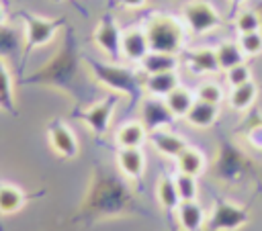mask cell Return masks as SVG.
Masks as SVG:
<instances>
[{"instance_id": "obj_5", "label": "cell", "mask_w": 262, "mask_h": 231, "mask_svg": "<svg viewBox=\"0 0 262 231\" xmlns=\"http://www.w3.org/2000/svg\"><path fill=\"white\" fill-rule=\"evenodd\" d=\"M94 70V76L104 84L108 86L111 90L115 92H123L129 96V104L135 106L139 100H141V90H143V84L141 80H137V76L133 72H127V70H121V67H111V65H98L94 63L92 65Z\"/></svg>"}, {"instance_id": "obj_32", "label": "cell", "mask_w": 262, "mask_h": 231, "mask_svg": "<svg viewBox=\"0 0 262 231\" xmlns=\"http://www.w3.org/2000/svg\"><path fill=\"white\" fill-rule=\"evenodd\" d=\"M225 80H227V84H229L231 88L242 86V84H246V82L252 80V70H250L246 63H239V65L229 67V70L225 72Z\"/></svg>"}, {"instance_id": "obj_11", "label": "cell", "mask_w": 262, "mask_h": 231, "mask_svg": "<svg viewBox=\"0 0 262 231\" xmlns=\"http://www.w3.org/2000/svg\"><path fill=\"white\" fill-rule=\"evenodd\" d=\"M47 141L51 145V149L66 159H74L78 155V139L74 135V131L59 119L51 121L47 125Z\"/></svg>"}, {"instance_id": "obj_8", "label": "cell", "mask_w": 262, "mask_h": 231, "mask_svg": "<svg viewBox=\"0 0 262 231\" xmlns=\"http://www.w3.org/2000/svg\"><path fill=\"white\" fill-rule=\"evenodd\" d=\"M23 25H25V47L27 51L43 47L47 43L53 41V37L59 31V22L53 18H45V16H37V14H25L23 16Z\"/></svg>"}, {"instance_id": "obj_16", "label": "cell", "mask_w": 262, "mask_h": 231, "mask_svg": "<svg viewBox=\"0 0 262 231\" xmlns=\"http://www.w3.org/2000/svg\"><path fill=\"white\" fill-rule=\"evenodd\" d=\"M143 84V92L147 96H156V98H166L172 90H176L180 86V76L178 72H164V74H154V76H145L141 80Z\"/></svg>"}, {"instance_id": "obj_19", "label": "cell", "mask_w": 262, "mask_h": 231, "mask_svg": "<svg viewBox=\"0 0 262 231\" xmlns=\"http://www.w3.org/2000/svg\"><path fill=\"white\" fill-rule=\"evenodd\" d=\"M149 137V131L141 121H129L121 125L115 133V141L119 147H141Z\"/></svg>"}, {"instance_id": "obj_21", "label": "cell", "mask_w": 262, "mask_h": 231, "mask_svg": "<svg viewBox=\"0 0 262 231\" xmlns=\"http://www.w3.org/2000/svg\"><path fill=\"white\" fill-rule=\"evenodd\" d=\"M156 198H158V202H160V206L168 213V215H172V213H176V209L180 206V194H178V188H176V182H174V176H162L160 178V182H158V186H156Z\"/></svg>"}, {"instance_id": "obj_2", "label": "cell", "mask_w": 262, "mask_h": 231, "mask_svg": "<svg viewBox=\"0 0 262 231\" xmlns=\"http://www.w3.org/2000/svg\"><path fill=\"white\" fill-rule=\"evenodd\" d=\"M143 29H145L151 51L178 55L184 49L186 27H184L182 20H178L170 14H154V16L147 18Z\"/></svg>"}, {"instance_id": "obj_1", "label": "cell", "mask_w": 262, "mask_h": 231, "mask_svg": "<svg viewBox=\"0 0 262 231\" xmlns=\"http://www.w3.org/2000/svg\"><path fill=\"white\" fill-rule=\"evenodd\" d=\"M143 213L141 204L137 202L135 194L129 190L127 182L111 172L106 166L96 164L92 178L88 182L86 196L74 217V221L94 223L102 219H117L123 215Z\"/></svg>"}, {"instance_id": "obj_31", "label": "cell", "mask_w": 262, "mask_h": 231, "mask_svg": "<svg viewBox=\"0 0 262 231\" xmlns=\"http://www.w3.org/2000/svg\"><path fill=\"white\" fill-rule=\"evenodd\" d=\"M237 43H239V47H242L246 57H256V55L262 53V31L239 35Z\"/></svg>"}, {"instance_id": "obj_27", "label": "cell", "mask_w": 262, "mask_h": 231, "mask_svg": "<svg viewBox=\"0 0 262 231\" xmlns=\"http://www.w3.org/2000/svg\"><path fill=\"white\" fill-rule=\"evenodd\" d=\"M0 108L10 112V114H16L12 78H10V72H8V67H6V63L2 59H0Z\"/></svg>"}, {"instance_id": "obj_12", "label": "cell", "mask_w": 262, "mask_h": 231, "mask_svg": "<svg viewBox=\"0 0 262 231\" xmlns=\"http://www.w3.org/2000/svg\"><path fill=\"white\" fill-rule=\"evenodd\" d=\"M149 51L151 49H149V41H147V35H145V29L143 27H131V29H125L123 31V37H121V55L127 61L139 63Z\"/></svg>"}, {"instance_id": "obj_35", "label": "cell", "mask_w": 262, "mask_h": 231, "mask_svg": "<svg viewBox=\"0 0 262 231\" xmlns=\"http://www.w3.org/2000/svg\"><path fill=\"white\" fill-rule=\"evenodd\" d=\"M4 25H6V8L0 2V27H4Z\"/></svg>"}, {"instance_id": "obj_26", "label": "cell", "mask_w": 262, "mask_h": 231, "mask_svg": "<svg viewBox=\"0 0 262 231\" xmlns=\"http://www.w3.org/2000/svg\"><path fill=\"white\" fill-rule=\"evenodd\" d=\"M256 98H258V86H256L254 80H250V82H246L242 86L231 88V92H229V106L233 110H239L242 112V110L252 108V104L256 102Z\"/></svg>"}, {"instance_id": "obj_34", "label": "cell", "mask_w": 262, "mask_h": 231, "mask_svg": "<svg viewBox=\"0 0 262 231\" xmlns=\"http://www.w3.org/2000/svg\"><path fill=\"white\" fill-rule=\"evenodd\" d=\"M145 2L147 0H119V4L125 6V8H129V10H139V8L145 6Z\"/></svg>"}, {"instance_id": "obj_15", "label": "cell", "mask_w": 262, "mask_h": 231, "mask_svg": "<svg viewBox=\"0 0 262 231\" xmlns=\"http://www.w3.org/2000/svg\"><path fill=\"white\" fill-rule=\"evenodd\" d=\"M186 63L190 67L192 74L196 76H213V74H219L221 67H219V61H217V53L213 47H196V49H190L188 55H186Z\"/></svg>"}, {"instance_id": "obj_25", "label": "cell", "mask_w": 262, "mask_h": 231, "mask_svg": "<svg viewBox=\"0 0 262 231\" xmlns=\"http://www.w3.org/2000/svg\"><path fill=\"white\" fill-rule=\"evenodd\" d=\"M215 53H217V61H219V67L223 72H227L229 67H235L239 63H246V55L239 47L237 41H221L217 47H215Z\"/></svg>"}, {"instance_id": "obj_37", "label": "cell", "mask_w": 262, "mask_h": 231, "mask_svg": "<svg viewBox=\"0 0 262 231\" xmlns=\"http://www.w3.org/2000/svg\"><path fill=\"white\" fill-rule=\"evenodd\" d=\"M0 231H2V225H0Z\"/></svg>"}, {"instance_id": "obj_24", "label": "cell", "mask_w": 262, "mask_h": 231, "mask_svg": "<svg viewBox=\"0 0 262 231\" xmlns=\"http://www.w3.org/2000/svg\"><path fill=\"white\" fill-rule=\"evenodd\" d=\"M164 100H166L168 108L174 112L176 119H184V117L188 114V110L192 108L196 96H194L192 90H188V88H184V86H178V88L172 90Z\"/></svg>"}, {"instance_id": "obj_36", "label": "cell", "mask_w": 262, "mask_h": 231, "mask_svg": "<svg viewBox=\"0 0 262 231\" xmlns=\"http://www.w3.org/2000/svg\"><path fill=\"white\" fill-rule=\"evenodd\" d=\"M244 2H246V0H229V4H231V6H242Z\"/></svg>"}, {"instance_id": "obj_9", "label": "cell", "mask_w": 262, "mask_h": 231, "mask_svg": "<svg viewBox=\"0 0 262 231\" xmlns=\"http://www.w3.org/2000/svg\"><path fill=\"white\" fill-rule=\"evenodd\" d=\"M121 37L123 31L119 29L117 20L113 16H102L94 29V45L113 61H117L121 55Z\"/></svg>"}, {"instance_id": "obj_3", "label": "cell", "mask_w": 262, "mask_h": 231, "mask_svg": "<svg viewBox=\"0 0 262 231\" xmlns=\"http://www.w3.org/2000/svg\"><path fill=\"white\" fill-rule=\"evenodd\" d=\"M250 221L246 206L235 204L223 196H217L211 213L205 221V231H237Z\"/></svg>"}, {"instance_id": "obj_20", "label": "cell", "mask_w": 262, "mask_h": 231, "mask_svg": "<svg viewBox=\"0 0 262 231\" xmlns=\"http://www.w3.org/2000/svg\"><path fill=\"white\" fill-rule=\"evenodd\" d=\"M184 119L188 121V125H192L196 129H209L219 119V106L217 104L203 102V100H194L192 108L188 110V114Z\"/></svg>"}, {"instance_id": "obj_18", "label": "cell", "mask_w": 262, "mask_h": 231, "mask_svg": "<svg viewBox=\"0 0 262 231\" xmlns=\"http://www.w3.org/2000/svg\"><path fill=\"white\" fill-rule=\"evenodd\" d=\"M178 55L174 53H162V51H149L141 61L139 70L143 76H154V74H164V72H176L178 70Z\"/></svg>"}, {"instance_id": "obj_4", "label": "cell", "mask_w": 262, "mask_h": 231, "mask_svg": "<svg viewBox=\"0 0 262 231\" xmlns=\"http://www.w3.org/2000/svg\"><path fill=\"white\" fill-rule=\"evenodd\" d=\"M182 22L192 35H207L223 25L217 8L207 0H190L182 6Z\"/></svg>"}, {"instance_id": "obj_33", "label": "cell", "mask_w": 262, "mask_h": 231, "mask_svg": "<svg viewBox=\"0 0 262 231\" xmlns=\"http://www.w3.org/2000/svg\"><path fill=\"white\" fill-rule=\"evenodd\" d=\"M246 137H248V141H250V145H252L254 149H260V151H262V121L254 123V125L248 129Z\"/></svg>"}, {"instance_id": "obj_17", "label": "cell", "mask_w": 262, "mask_h": 231, "mask_svg": "<svg viewBox=\"0 0 262 231\" xmlns=\"http://www.w3.org/2000/svg\"><path fill=\"white\" fill-rule=\"evenodd\" d=\"M176 219L182 231H201L205 229L207 213L196 200H182L180 206L176 209Z\"/></svg>"}, {"instance_id": "obj_23", "label": "cell", "mask_w": 262, "mask_h": 231, "mask_svg": "<svg viewBox=\"0 0 262 231\" xmlns=\"http://www.w3.org/2000/svg\"><path fill=\"white\" fill-rule=\"evenodd\" d=\"M207 170V159L196 147H186L178 157H176V172L188 174V176H201Z\"/></svg>"}, {"instance_id": "obj_13", "label": "cell", "mask_w": 262, "mask_h": 231, "mask_svg": "<svg viewBox=\"0 0 262 231\" xmlns=\"http://www.w3.org/2000/svg\"><path fill=\"white\" fill-rule=\"evenodd\" d=\"M117 168L127 180H141L145 174V155L141 147H119Z\"/></svg>"}, {"instance_id": "obj_6", "label": "cell", "mask_w": 262, "mask_h": 231, "mask_svg": "<svg viewBox=\"0 0 262 231\" xmlns=\"http://www.w3.org/2000/svg\"><path fill=\"white\" fill-rule=\"evenodd\" d=\"M117 104H119V96L117 94H111L102 100H98L96 104H90L86 108H80V110H72V114L76 119H80L92 133L94 137H102L111 125V119L117 110Z\"/></svg>"}, {"instance_id": "obj_30", "label": "cell", "mask_w": 262, "mask_h": 231, "mask_svg": "<svg viewBox=\"0 0 262 231\" xmlns=\"http://www.w3.org/2000/svg\"><path fill=\"white\" fill-rule=\"evenodd\" d=\"M194 96H196V100H203V102H209V104H217V106H221V102L225 98L223 88L219 84H215V82H203L196 88Z\"/></svg>"}, {"instance_id": "obj_7", "label": "cell", "mask_w": 262, "mask_h": 231, "mask_svg": "<svg viewBox=\"0 0 262 231\" xmlns=\"http://www.w3.org/2000/svg\"><path fill=\"white\" fill-rule=\"evenodd\" d=\"M250 168H252V164L242 153L239 147H235L229 141H225L219 147V155H217V164H215V176L219 180H225V182L242 180L244 174L250 172Z\"/></svg>"}, {"instance_id": "obj_14", "label": "cell", "mask_w": 262, "mask_h": 231, "mask_svg": "<svg viewBox=\"0 0 262 231\" xmlns=\"http://www.w3.org/2000/svg\"><path fill=\"white\" fill-rule=\"evenodd\" d=\"M147 139L164 157H170V159H176L188 147V143L182 135L172 133L168 129H154V131H149Z\"/></svg>"}, {"instance_id": "obj_28", "label": "cell", "mask_w": 262, "mask_h": 231, "mask_svg": "<svg viewBox=\"0 0 262 231\" xmlns=\"http://www.w3.org/2000/svg\"><path fill=\"white\" fill-rule=\"evenodd\" d=\"M233 25H235V31H237L239 35L256 33V31H262V16H260L256 10H250V8H248V10L237 12Z\"/></svg>"}, {"instance_id": "obj_29", "label": "cell", "mask_w": 262, "mask_h": 231, "mask_svg": "<svg viewBox=\"0 0 262 231\" xmlns=\"http://www.w3.org/2000/svg\"><path fill=\"white\" fill-rule=\"evenodd\" d=\"M174 182H176L180 200H196V196H199V184H196V178L194 176L176 172L174 174Z\"/></svg>"}, {"instance_id": "obj_10", "label": "cell", "mask_w": 262, "mask_h": 231, "mask_svg": "<svg viewBox=\"0 0 262 231\" xmlns=\"http://www.w3.org/2000/svg\"><path fill=\"white\" fill-rule=\"evenodd\" d=\"M139 114H141V123L147 131L166 129V127L174 125V121H176V117L168 108L166 100L156 98V96H145L139 100Z\"/></svg>"}, {"instance_id": "obj_22", "label": "cell", "mask_w": 262, "mask_h": 231, "mask_svg": "<svg viewBox=\"0 0 262 231\" xmlns=\"http://www.w3.org/2000/svg\"><path fill=\"white\" fill-rule=\"evenodd\" d=\"M25 202H27V194L16 184L0 182V217L18 213L25 206Z\"/></svg>"}]
</instances>
